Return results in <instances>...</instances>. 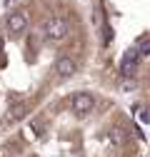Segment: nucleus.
I'll use <instances>...</instances> for the list:
<instances>
[{
	"label": "nucleus",
	"mask_w": 150,
	"mask_h": 157,
	"mask_svg": "<svg viewBox=\"0 0 150 157\" xmlns=\"http://www.w3.org/2000/svg\"><path fill=\"white\" fill-rule=\"evenodd\" d=\"M138 112H140V122L148 125V120H150V117H148V110H145V107H138Z\"/></svg>",
	"instance_id": "9d476101"
},
{
	"label": "nucleus",
	"mask_w": 150,
	"mask_h": 157,
	"mask_svg": "<svg viewBox=\"0 0 150 157\" xmlns=\"http://www.w3.org/2000/svg\"><path fill=\"white\" fill-rule=\"evenodd\" d=\"M138 63H140L138 50H135V48H133V50H128L125 57H123V63H120V72H123V75H133L135 67H138Z\"/></svg>",
	"instance_id": "20e7f679"
},
{
	"label": "nucleus",
	"mask_w": 150,
	"mask_h": 157,
	"mask_svg": "<svg viewBox=\"0 0 150 157\" xmlns=\"http://www.w3.org/2000/svg\"><path fill=\"white\" fill-rule=\"evenodd\" d=\"M23 115H25V102L18 105V107L13 110V115H10V117H13V120H18V117H23Z\"/></svg>",
	"instance_id": "6e6552de"
},
{
	"label": "nucleus",
	"mask_w": 150,
	"mask_h": 157,
	"mask_svg": "<svg viewBox=\"0 0 150 157\" xmlns=\"http://www.w3.org/2000/svg\"><path fill=\"white\" fill-rule=\"evenodd\" d=\"M5 28H8V33H13V35L23 33V30L28 28V15H25V13H10L8 20H5Z\"/></svg>",
	"instance_id": "7ed1b4c3"
},
{
	"label": "nucleus",
	"mask_w": 150,
	"mask_h": 157,
	"mask_svg": "<svg viewBox=\"0 0 150 157\" xmlns=\"http://www.w3.org/2000/svg\"><path fill=\"white\" fill-rule=\"evenodd\" d=\"M70 105H73V112H78V115H88L93 107H95V97H93L90 92H75V95H73V100H70Z\"/></svg>",
	"instance_id": "f03ea898"
},
{
	"label": "nucleus",
	"mask_w": 150,
	"mask_h": 157,
	"mask_svg": "<svg viewBox=\"0 0 150 157\" xmlns=\"http://www.w3.org/2000/svg\"><path fill=\"white\" fill-rule=\"evenodd\" d=\"M75 70H78V65H75V60H70V57H60V60L55 63V72L60 77H73Z\"/></svg>",
	"instance_id": "39448f33"
},
{
	"label": "nucleus",
	"mask_w": 150,
	"mask_h": 157,
	"mask_svg": "<svg viewBox=\"0 0 150 157\" xmlns=\"http://www.w3.org/2000/svg\"><path fill=\"white\" fill-rule=\"evenodd\" d=\"M120 90H123V92H130V90H135V82H133V80H130V82L125 80V82L120 85Z\"/></svg>",
	"instance_id": "1a4fd4ad"
},
{
	"label": "nucleus",
	"mask_w": 150,
	"mask_h": 157,
	"mask_svg": "<svg viewBox=\"0 0 150 157\" xmlns=\"http://www.w3.org/2000/svg\"><path fill=\"white\" fill-rule=\"evenodd\" d=\"M125 140H128V132H125L123 127H112V130H110V142H112V145H123Z\"/></svg>",
	"instance_id": "423d86ee"
},
{
	"label": "nucleus",
	"mask_w": 150,
	"mask_h": 157,
	"mask_svg": "<svg viewBox=\"0 0 150 157\" xmlns=\"http://www.w3.org/2000/svg\"><path fill=\"white\" fill-rule=\"evenodd\" d=\"M150 55V43H148V37H140V43H138V57H148Z\"/></svg>",
	"instance_id": "0eeeda50"
},
{
	"label": "nucleus",
	"mask_w": 150,
	"mask_h": 157,
	"mask_svg": "<svg viewBox=\"0 0 150 157\" xmlns=\"http://www.w3.org/2000/svg\"><path fill=\"white\" fill-rule=\"evenodd\" d=\"M68 33H70V23L65 20V17H50V20L45 23V35L50 37V40H55V43L65 40Z\"/></svg>",
	"instance_id": "f257e3e1"
}]
</instances>
